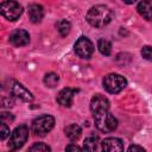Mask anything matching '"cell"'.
Instances as JSON below:
<instances>
[{
    "label": "cell",
    "instance_id": "21",
    "mask_svg": "<svg viewBox=\"0 0 152 152\" xmlns=\"http://www.w3.org/2000/svg\"><path fill=\"white\" fill-rule=\"evenodd\" d=\"M141 56L147 61H152V46H144L141 49Z\"/></svg>",
    "mask_w": 152,
    "mask_h": 152
},
{
    "label": "cell",
    "instance_id": "1",
    "mask_svg": "<svg viewBox=\"0 0 152 152\" xmlns=\"http://www.w3.org/2000/svg\"><path fill=\"white\" fill-rule=\"evenodd\" d=\"M87 21L94 27H103L108 25L113 19V11L104 5L93 6L86 15Z\"/></svg>",
    "mask_w": 152,
    "mask_h": 152
},
{
    "label": "cell",
    "instance_id": "2",
    "mask_svg": "<svg viewBox=\"0 0 152 152\" xmlns=\"http://www.w3.org/2000/svg\"><path fill=\"white\" fill-rule=\"evenodd\" d=\"M93 115H94L95 126L97 127L99 131H101L103 133L113 132L118 127V121L109 113V109H102V110L94 112Z\"/></svg>",
    "mask_w": 152,
    "mask_h": 152
},
{
    "label": "cell",
    "instance_id": "13",
    "mask_svg": "<svg viewBox=\"0 0 152 152\" xmlns=\"http://www.w3.org/2000/svg\"><path fill=\"white\" fill-rule=\"evenodd\" d=\"M27 12H28V18H30V20H31L32 23H34V24L40 23L42 19H43V17H44V10H43V7H42L40 5H38V4H31V5L28 6Z\"/></svg>",
    "mask_w": 152,
    "mask_h": 152
},
{
    "label": "cell",
    "instance_id": "5",
    "mask_svg": "<svg viewBox=\"0 0 152 152\" xmlns=\"http://www.w3.org/2000/svg\"><path fill=\"white\" fill-rule=\"evenodd\" d=\"M28 138V128L26 125H20L18 126L11 134L10 140H8V147L12 151L19 150L23 147V145L26 142Z\"/></svg>",
    "mask_w": 152,
    "mask_h": 152
},
{
    "label": "cell",
    "instance_id": "15",
    "mask_svg": "<svg viewBox=\"0 0 152 152\" xmlns=\"http://www.w3.org/2000/svg\"><path fill=\"white\" fill-rule=\"evenodd\" d=\"M64 132H65V135H66L71 141H76V140L81 137V134H82L81 127H80L78 125H76V124H71V125L66 126L65 129H64Z\"/></svg>",
    "mask_w": 152,
    "mask_h": 152
},
{
    "label": "cell",
    "instance_id": "22",
    "mask_svg": "<svg viewBox=\"0 0 152 152\" xmlns=\"http://www.w3.org/2000/svg\"><path fill=\"white\" fill-rule=\"evenodd\" d=\"M8 135H10V127L2 121V124H1V126H0V138L4 140V139H6Z\"/></svg>",
    "mask_w": 152,
    "mask_h": 152
},
{
    "label": "cell",
    "instance_id": "20",
    "mask_svg": "<svg viewBox=\"0 0 152 152\" xmlns=\"http://www.w3.org/2000/svg\"><path fill=\"white\" fill-rule=\"evenodd\" d=\"M28 150H30V151H37V152H45V151H51V148H50L48 145H45L44 142H37V144L32 145V146H31Z\"/></svg>",
    "mask_w": 152,
    "mask_h": 152
},
{
    "label": "cell",
    "instance_id": "3",
    "mask_svg": "<svg viewBox=\"0 0 152 152\" xmlns=\"http://www.w3.org/2000/svg\"><path fill=\"white\" fill-rule=\"evenodd\" d=\"M55 126V119L53 116L51 115H48V114H44V115H40L38 118H36L33 121H32V132L36 134V135H39V137H44Z\"/></svg>",
    "mask_w": 152,
    "mask_h": 152
},
{
    "label": "cell",
    "instance_id": "8",
    "mask_svg": "<svg viewBox=\"0 0 152 152\" xmlns=\"http://www.w3.org/2000/svg\"><path fill=\"white\" fill-rule=\"evenodd\" d=\"M11 94L24 102H31L33 100V95L31 94V91H28L23 84L18 82H13V84L11 86Z\"/></svg>",
    "mask_w": 152,
    "mask_h": 152
},
{
    "label": "cell",
    "instance_id": "7",
    "mask_svg": "<svg viewBox=\"0 0 152 152\" xmlns=\"http://www.w3.org/2000/svg\"><path fill=\"white\" fill-rule=\"evenodd\" d=\"M75 52L81 58H90L94 52V45L90 39L82 36L75 43Z\"/></svg>",
    "mask_w": 152,
    "mask_h": 152
},
{
    "label": "cell",
    "instance_id": "26",
    "mask_svg": "<svg viewBox=\"0 0 152 152\" xmlns=\"http://www.w3.org/2000/svg\"><path fill=\"white\" fill-rule=\"evenodd\" d=\"M125 4H128V5H131V4H133V2H135L137 0H122Z\"/></svg>",
    "mask_w": 152,
    "mask_h": 152
},
{
    "label": "cell",
    "instance_id": "9",
    "mask_svg": "<svg viewBox=\"0 0 152 152\" xmlns=\"http://www.w3.org/2000/svg\"><path fill=\"white\" fill-rule=\"evenodd\" d=\"M10 42L14 46H25L30 42V34L25 30H21V28L14 30L10 34Z\"/></svg>",
    "mask_w": 152,
    "mask_h": 152
},
{
    "label": "cell",
    "instance_id": "18",
    "mask_svg": "<svg viewBox=\"0 0 152 152\" xmlns=\"http://www.w3.org/2000/svg\"><path fill=\"white\" fill-rule=\"evenodd\" d=\"M97 48H99V51L104 56H109L112 52V44L107 39H99Z\"/></svg>",
    "mask_w": 152,
    "mask_h": 152
},
{
    "label": "cell",
    "instance_id": "25",
    "mask_svg": "<svg viewBox=\"0 0 152 152\" xmlns=\"http://www.w3.org/2000/svg\"><path fill=\"white\" fill-rule=\"evenodd\" d=\"M65 150H66V151H69V150H74V151H80V150H81V147H78L77 145H68V146L65 147Z\"/></svg>",
    "mask_w": 152,
    "mask_h": 152
},
{
    "label": "cell",
    "instance_id": "24",
    "mask_svg": "<svg viewBox=\"0 0 152 152\" xmlns=\"http://www.w3.org/2000/svg\"><path fill=\"white\" fill-rule=\"evenodd\" d=\"M7 114H8V113H2V114H1V119H2V121H5L6 119H7V120H10V121H13V119H14V118H13V115H11V114H10V115H7Z\"/></svg>",
    "mask_w": 152,
    "mask_h": 152
},
{
    "label": "cell",
    "instance_id": "10",
    "mask_svg": "<svg viewBox=\"0 0 152 152\" xmlns=\"http://www.w3.org/2000/svg\"><path fill=\"white\" fill-rule=\"evenodd\" d=\"M77 93V89L64 88L57 95V102L63 107H70L74 102V96Z\"/></svg>",
    "mask_w": 152,
    "mask_h": 152
},
{
    "label": "cell",
    "instance_id": "6",
    "mask_svg": "<svg viewBox=\"0 0 152 152\" xmlns=\"http://www.w3.org/2000/svg\"><path fill=\"white\" fill-rule=\"evenodd\" d=\"M0 12L8 20H17L23 13V7L14 0H6L1 4Z\"/></svg>",
    "mask_w": 152,
    "mask_h": 152
},
{
    "label": "cell",
    "instance_id": "23",
    "mask_svg": "<svg viewBox=\"0 0 152 152\" xmlns=\"http://www.w3.org/2000/svg\"><path fill=\"white\" fill-rule=\"evenodd\" d=\"M128 151L129 152H134V151H140V152H144L145 151V148L142 147V146H139V145H131L129 147H128Z\"/></svg>",
    "mask_w": 152,
    "mask_h": 152
},
{
    "label": "cell",
    "instance_id": "12",
    "mask_svg": "<svg viewBox=\"0 0 152 152\" xmlns=\"http://www.w3.org/2000/svg\"><path fill=\"white\" fill-rule=\"evenodd\" d=\"M101 148L103 151H124V144L118 138H106L101 142Z\"/></svg>",
    "mask_w": 152,
    "mask_h": 152
},
{
    "label": "cell",
    "instance_id": "17",
    "mask_svg": "<svg viewBox=\"0 0 152 152\" xmlns=\"http://www.w3.org/2000/svg\"><path fill=\"white\" fill-rule=\"evenodd\" d=\"M99 138L97 137H89L83 142V148L87 151H96L99 150Z\"/></svg>",
    "mask_w": 152,
    "mask_h": 152
},
{
    "label": "cell",
    "instance_id": "4",
    "mask_svg": "<svg viewBox=\"0 0 152 152\" xmlns=\"http://www.w3.org/2000/svg\"><path fill=\"white\" fill-rule=\"evenodd\" d=\"M126 86V78L119 74H108L103 78V88L110 94L120 93Z\"/></svg>",
    "mask_w": 152,
    "mask_h": 152
},
{
    "label": "cell",
    "instance_id": "11",
    "mask_svg": "<svg viewBox=\"0 0 152 152\" xmlns=\"http://www.w3.org/2000/svg\"><path fill=\"white\" fill-rule=\"evenodd\" d=\"M102 109H109V101L106 96H103L101 94H96L91 97L90 110H91V113H94V112L102 110Z\"/></svg>",
    "mask_w": 152,
    "mask_h": 152
},
{
    "label": "cell",
    "instance_id": "14",
    "mask_svg": "<svg viewBox=\"0 0 152 152\" xmlns=\"http://www.w3.org/2000/svg\"><path fill=\"white\" fill-rule=\"evenodd\" d=\"M139 14L144 17L146 20H152V4L148 2L147 0H142L138 4L137 7Z\"/></svg>",
    "mask_w": 152,
    "mask_h": 152
},
{
    "label": "cell",
    "instance_id": "19",
    "mask_svg": "<svg viewBox=\"0 0 152 152\" xmlns=\"http://www.w3.org/2000/svg\"><path fill=\"white\" fill-rule=\"evenodd\" d=\"M44 84L46 86V87H50V88H53V87H56L57 86V83H58V81H59V76L57 75V74H55V72H49V74H46L45 76H44Z\"/></svg>",
    "mask_w": 152,
    "mask_h": 152
},
{
    "label": "cell",
    "instance_id": "16",
    "mask_svg": "<svg viewBox=\"0 0 152 152\" xmlns=\"http://www.w3.org/2000/svg\"><path fill=\"white\" fill-rule=\"evenodd\" d=\"M56 27H57V31L58 33L62 36V37H65L66 34H69L70 30H71V24L65 20V19H62L59 20L57 24H56Z\"/></svg>",
    "mask_w": 152,
    "mask_h": 152
}]
</instances>
